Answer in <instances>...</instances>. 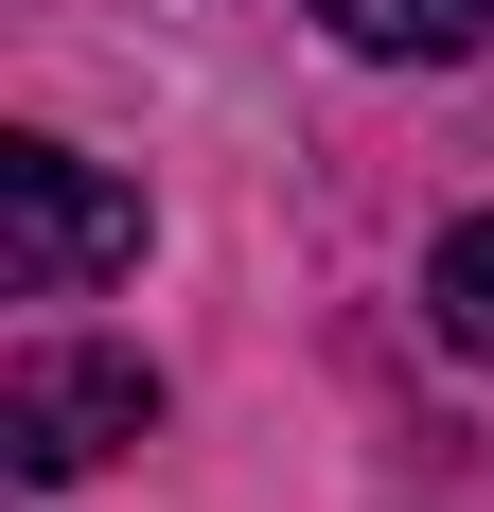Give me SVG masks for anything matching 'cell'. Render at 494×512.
I'll use <instances>...</instances> for the list:
<instances>
[{"instance_id": "obj_1", "label": "cell", "mask_w": 494, "mask_h": 512, "mask_svg": "<svg viewBox=\"0 0 494 512\" xmlns=\"http://www.w3.org/2000/svg\"><path fill=\"white\" fill-rule=\"evenodd\" d=\"M106 265H142V195L89 177L71 142H0V283L18 301H71Z\"/></svg>"}, {"instance_id": "obj_2", "label": "cell", "mask_w": 494, "mask_h": 512, "mask_svg": "<svg viewBox=\"0 0 494 512\" xmlns=\"http://www.w3.org/2000/svg\"><path fill=\"white\" fill-rule=\"evenodd\" d=\"M159 424V371L142 354H18L0 371V460L18 477H89L106 442H142Z\"/></svg>"}, {"instance_id": "obj_3", "label": "cell", "mask_w": 494, "mask_h": 512, "mask_svg": "<svg viewBox=\"0 0 494 512\" xmlns=\"http://www.w3.org/2000/svg\"><path fill=\"white\" fill-rule=\"evenodd\" d=\"M424 318H442L459 354H494V212H459L442 248H424Z\"/></svg>"}, {"instance_id": "obj_4", "label": "cell", "mask_w": 494, "mask_h": 512, "mask_svg": "<svg viewBox=\"0 0 494 512\" xmlns=\"http://www.w3.org/2000/svg\"><path fill=\"white\" fill-rule=\"evenodd\" d=\"M318 18H336L353 53H459V36L494 18V0H318Z\"/></svg>"}]
</instances>
